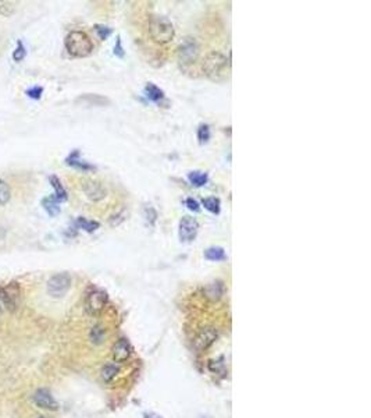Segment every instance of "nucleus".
Listing matches in <instances>:
<instances>
[{"label": "nucleus", "instance_id": "obj_1", "mask_svg": "<svg viewBox=\"0 0 371 418\" xmlns=\"http://www.w3.org/2000/svg\"><path fill=\"white\" fill-rule=\"evenodd\" d=\"M230 70V61L227 59V56L213 50L207 53V56L203 60V71L207 78L211 81H222L226 80Z\"/></svg>", "mask_w": 371, "mask_h": 418}, {"label": "nucleus", "instance_id": "obj_2", "mask_svg": "<svg viewBox=\"0 0 371 418\" xmlns=\"http://www.w3.org/2000/svg\"><path fill=\"white\" fill-rule=\"evenodd\" d=\"M65 49L72 57H88L93 52V44L84 31H71L65 37Z\"/></svg>", "mask_w": 371, "mask_h": 418}, {"label": "nucleus", "instance_id": "obj_3", "mask_svg": "<svg viewBox=\"0 0 371 418\" xmlns=\"http://www.w3.org/2000/svg\"><path fill=\"white\" fill-rule=\"evenodd\" d=\"M149 35L156 44L166 45L174 39L175 29L167 17L153 16L149 20Z\"/></svg>", "mask_w": 371, "mask_h": 418}, {"label": "nucleus", "instance_id": "obj_4", "mask_svg": "<svg viewBox=\"0 0 371 418\" xmlns=\"http://www.w3.org/2000/svg\"><path fill=\"white\" fill-rule=\"evenodd\" d=\"M200 46L192 37H187L178 46V61L182 67H188L196 63L199 57Z\"/></svg>", "mask_w": 371, "mask_h": 418}, {"label": "nucleus", "instance_id": "obj_5", "mask_svg": "<svg viewBox=\"0 0 371 418\" xmlns=\"http://www.w3.org/2000/svg\"><path fill=\"white\" fill-rule=\"evenodd\" d=\"M21 300V287L17 282H10L5 287H0V304L10 312L18 308Z\"/></svg>", "mask_w": 371, "mask_h": 418}, {"label": "nucleus", "instance_id": "obj_6", "mask_svg": "<svg viewBox=\"0 0 371 418\" xmlns=\"http://www.w3.org/2000/svg\"><path fill=\"white\" fill-rule=\"evenodd\" d=\"M71 287V276L67 272H60L50 277L46 283V290L49 296L54 299L63 297Z\"/></svg>", "mask_w": 371, "mask_h": 418}, {"label": "nucleus", "instance_id": "obj_7", "mask_svg": "<svg viewBox=\"0 0 371 418\" xmlns=\"http://www.w3.org/2000/svg\"><path fill=\"white\" fill-rule=\"evenodd\" d=\"M107 304V294L103 290L95 288L88 293L85 300V310L89 315H99L104 310V307Z\"/></svg>", "mask_w": 371, "mask_h": 418}, {"label": "nucleus", "instance_id": "obj_8", "mask_svg": "<svg viewBox=\"0 0 371 418\" xmlns=\"http://www.w3.org/2000/svg\"><path fill=\"white\" fill-rule=\"evenodd\" d=\"M199 232V223L196 222V219L191 216H183L179 220V240L183 243H191L196 239V234Z\"/></svg>", "mask_w": 371, "mask_h": 418}, {"label": "nucleus", "instance_id": "obj_9", "mask_svg": "<svg viewBox=\"0 0 371 418\" xmlns=\"http://www.w3.org/2000/svg\"><path fill=\"white\" fill-rule=\"evenodd\" d=\"M218 336L217 333V329L213 328V326H207L205 329H202L200 333L196 336V339L194 340V347L198 353H202L205 351L207 348L215 342V339Z\"/></svg>", "mask_w": 371, "mask_h": 418}, {"label": "nucleus", "instance_id": "obj_10", "mask_svg": "<svg viewBox=\"0 0 371 418\" xmlns=\"http://www.w3.org/2000/svg\"><path fill=\"white\" fill-rule=\"evenodd\" d=\"M82 190L85 192V196L88 197V200H91L93 202L102 201L107 194L106 187L100 181H96V180H85L84 184H82Z\"/></svg>", "mask_w": 371, "mask_h": 418}, {"label": "nucleus", "instance_id": "obj_11", "mask_svg": "<svg viewBox=\"0 0 371 418\" xmlns=\"http://www.w3.org/2000/svg\"><path fill=\"white\" fill-rule=\"evenodd\" d=\"M33 403L35 406L43 410H49V411H56L59 408V403L56 402V399L52 396V393L48 389H38V391L33 393Z\"/></svg>", "mask_w": 371, "mask_h": 418}, {"label": "nucleus", "instance_id": "obj_12", "mask_svg": "<svg viewBox=\"0 0 371 418\" xmlns=\"http://www.w3.org/2000/svg\"><path fill=\"white\" fill-rule=\"evenodd\" d=\"M131 356V344L127 339H120L113 346V360L116 363H125Z\"/></svg>", "mask_w": 371, "mask_h": 418}, {"label": "nucleus", "instance_id": "obj_13", "mask_svg": "<svg viewBox=\"0 0 371 418\" xmlns=\"http://www.w3.org/2000/svg\"><path fill=\"white\" fill-rule=\"evenodd\" d=\"M65 163H67L68 166H71V168L78 169V170H82V172H91V170H95V169H96L93 165H91V163L82 160L81 153H80V151H77V149L76 151H72V152L67 156Z\"/></svg>", "mask_w": 371, "mask_h": 418}, {"label": "nucleus", "instance_id": "obj_14", "mask_svg": "<svg viewBox=\"0 0 371 418\" xmlns=\"http://www.w3.org/2000/svg\"><path fill=\"white\" fill-rule=\"evenodd\" d=\"M77 102L88 105V106H107L110 105V99L102 97V95H96V93H85L77 99Z\"/></svg>", "mask_w": 371, "mask_h": 418}, {"label": "nucleus", "instance_id": "obj_15", "mask_svg": "<svg viewBox=\"0 0 371 418\" xmlns=\"http://www.w3.org/2000/svg\"><path fill=\"white\" fill-rule=\"evenodd\" d=\"M145 93L146 97L151 99L152 102H155V104L157 105H160L163 101L166 99L164 92H163L162 89L157 87V85H155V84H152V82H149L145 87Z\"/></svg>", "mask_w": 371, "mask_h": 418}, {"label": "nucleus", "instance_id": "obj_16", "mask_svg": "<svg viewBox=\"0 0 371 418\" xmlns=\"http://www.w3.org/2000/svg\"><path fill=\"white\" fill-rule=\"evenodd\" d=\"M49 181H50V184L53 187L54 198L59 202L65 201V200H67V191H65V188L63 187V184H61V181H60L59 177H57V176H50V177H49Z\"/></svg>", "mask_w": 371, "mask_h": 418}, {"label": "nucleus", "instance_id": "obj_17", "mask_svg": "<svg viewBox=\"0 0 371 418\" xmlns=\"http://www.w3.org/2000/svg\"><path fill=\"white\" fill-rule=\"evenodd\" d=\"M42 205L45 208V211L48 212L49 216H57L60 213V202L54 198V196L46 197L42 200Z\"/></svg>", "mask_w": 371, "mask_h": 418}, {"label": "nucleus", "instance_id": "obj_18", "mask_svg": "<svg viewBox=\"0 0 371 418\" xmlns=\"http://www.w3.org/2000/svg\"><path fill=\"white\" fill-rule=\"evenodd\" d=\"M224 293V286L221 282H213L210 283L209 286L206 287V294L210 300H220L221 296Z\"/></svg>", "mask_w": 371, "mask_h": 418}, {"label": "nucleus", "instance_id": "obj_19", "mask_svg": "<svg viewBox=\"0 0 371 418\" xmlns=\"http://www.w3.org/2000/svg\"><path fill=\"white\" fill-rule=\"evenodd\" d=\"M205 258L209 261H224L227 258L226 251L221 247H210L205 251Z\"/></svg>", "mask_w": 371, "mask_h": 418}, {"label": "nucleus", "instance_id": "obj_20", "mask_svg": "<svg viewBox=\"0 0 371 418\" xmlns=\"http://www.w3.org/2000/svg\"><path fill=\"white\" fill-rule=\"evenodd\" d=\"M76 224L80 229H84L88 233H92V232H95V230L100 228V223L96 222V220H88L85 217H78Z\"/></svg>", "mask_w": 371, "mask_h": 418}, {"label": "nucleus", "instance_id": "obj_21", "mask_svg": "<svg viewBox=\"0 0 371 418\" xmlns=\"http://www.w3.org/2000/svg\"><path fill=\"white\" fill-rule=\"evenodd\" d=\"M119 372H120L119 365H116V364L104 365L102 369V379L108 383V382H112V380L117 376Z\"/></svg>", "mask_w": 371, "mask_h": 418}, {"label": "nucleus", "instance_id": "obj_22", "mask_svg": "<svg viewBox=\"0 0 371 418\" xmlns=\"http://www.w3.org/2000/svg\"><path fill=\"white\" fill-rule=\"evenodd\" d=\"M202 204H203V207L207 209V211H210L211 213H214V215H217V213H220V200L218 198H215V197H209V198H203V201H202Z\"/></svg>", "mask_w": 371, "mask_h": 418}, {"label": "nucleus", "instance_id": "obj_23", "mask_svg": "<svg viewBox=\"0 0 371 418\" xmlns=\"http://www.w3.org/2000/svg\"><path fill=\"white\" fill-rule=\"evenodd\" d=\"M188 179L189 181L194 185H196V187H202V185H205L206 183H207L209 177H207V174L202 173V172H191L188 176Z\"/></svg>", "mask_w": 371, "mask_h": 418}, {"label": "nucleus", "instance_id": "obj_24", "mask_svg": "<svg viewBox=\"0 0 371 418\" xmlns=\"http://www.w3.org/2000/svg\"><path fill=\"white\" fill-rule=\"evenodd\" d=\"M104 336H106V332H104V329H103L102 326L97 325V326H93V328H92L89 337H91V340L93 344H100V343H103Z\"/></svg>", "mask_w": 371, "mask_h": 418}, {"label": "nucleus", "instance_id": "obj_25", "mask_svg": "<svg viewBox=\"0 0 371 418\" xmlns=\"http://www.w3.org/2000/svg\"><path fill=\"white\" fill-rule=\"evenodd\" d=\"M11 198V190L9 184L6 183L5 180H0V207L6 205L7 202L10 201Z\"/></svg>", "mask_w": 371, "mask_h": 418}, {"label": "nucleus", "instance_id": "obj_26", "mask_svg": "<svg viewBox=\"0 0 371 418\" xmlns=\"http://www.w3.org/2000/svg\"><path fill=\"white\" fill-rule=\"evenodd\" d=\"M25 56H27V49H25V46L22 44V41L18 39L17 41V48L13 52V60L17 61V63H20V61L25 59Z\"/></svg>", "mask_w": 371, "mask_h": 418}, {"label": "nucleus", "instance_id": "obj_27", "mask_svg": "<svg viewBox=\"0 0 371 418\" xmlns=\"http://www.w3.org/2000/svg\"><path fill=\"white\" fill-rule=\"evenodd\" d=\"M198 138L200 144H206L210 140V127L207 124L200 125L198 130Z\"/></svg>", "mask_w": 371, "mask_h": 418}, {"label": "nucleus", "instance_id": "obj_28", "mask_svg": "<svg viewBox=\"0 0 371 418\" xmlns=\"http://www.w3.org/2000/svg\"><path fill=\"white\" fill-rule=\"evenodd\" d=\"M95 31H96L97 37L102 39V41H104V39H107L108 37H110V34H112V28L106 27V25H95Z\"/></svg>", "mask_w": 371, "mask_h": 418}, {"label": "nucleus", "instance_id": "obj_29", "mask_svg": "<svg viewBox=\"0 0 371 418\" xmlns=\"http://www.w3.org/2000/svg\"><path fill=\"white\" fill-rule=\"evenodd\" d=\"M25 93L28 95V98L38 101V99H41V97H42L43 88L42 87H31V88H28L27 91H25Z\"/></svg>", "mask_w": 371, "mask_h": 418}, {"label": "nucleus", "instance_id": "obj_30", "mask_svg": "<svg viewBox=\"0 0 371 418\" xmlns=\"http://www.w3.org/2000/svg\"><path fill=\"white\" fill-rule=\"evenodd\" d=\"M145 216H146L147 223H149L151 226H155V223H156V220H157V212L155 211L153 208L152 207L145 208Z\"/></svg>", "mask_w": 371, "mask_h": 418}, {"label": "nucleus", "instance_id": "obj_31", "mask_svg": "<svg viewBox=\"0 0 371 418\" xmlns=\"http://www.w3.org/2000/svg\"><path fill=\"white\" fill-rule=\"evenodd\" d=\"M187 207H188L191 211L195 212H199L200 209L199 202L196 201V200H194V198H188V200H187Z\"/></svg>", "mask_w": 371, "mask_h": 418}, {"label": "nucleus", "instance_id": "obj_32", "mask_svg": "<svg viewBox=\"0 0 371 418\" xmlns=\"http://www.w3.org/2000/svg\"><path fill=\"white\" fill-rule=\"evenodd\" d=\"M114 54L119 56V57H124V50L123 46H121V39L117 38V42H116V46H114Z\"/></svg>", "mask_w": 371, "mask_h": 418}, {"label": "nucleus", "instance_id": "obj_33", "mask_svg": "<svg viewBox=\"0 0 371 418\" xmlns=\"http://www.w3.org/2000/svg\"><path fill=\"white\" fill-rule=\"evenodd\" d=\"M143 418H163L160 417V415H157V414H146L145 417Z\"/></svg>", "mask_w": 371, "mask_h": 418}, {"label": "nucleus", "instance_id": "obj_34", "mask_svg": "<svg viewBox=\"0 0 371 418\" xmlns=\"http://www.w3.org/2000/svg\"><path fill=\"white\" fill-rule=\"evenodd\" d=\"M0 314H2V304H0Z\"/></svg>", "mask_w": 371, "mask_h": 418}, {"label": "nucleus", "instance_id": "obj_35", "mask_svg": "<svg viewBox=\"0 0 371 418\" xmlns=\"http://www.w3.org/2000/svg\"><path fill=\"white\" fill-rule=\"evenodd\" d=\"M38 418H45V417H38Z\"/></svg>", "mask_w": 371, "mask_h": 418}]
</instances>
